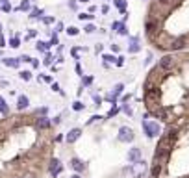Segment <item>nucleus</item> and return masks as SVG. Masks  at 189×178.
Returning <instances> with one entry per match:
<instances>
[{
    "mask_svg": "<svg viewBox=\"0 0 189 178\" xmlns=\"http://www.w3.org/2000/svg\"><path fill=\"white\" fill-rule=\"evenodd\" d=\"M113 28H115L121 35H126V34H128V28H126L123 22H113Z\"/></svg>",
    "mask_w": 189,
    "mask_h": 178,
    "instance_id": "ddd939ff",
    "label": "nucleus"
},
{
    "mask_svg": "<svg viewBox=\"0 0 189 178\" xmlns=\"http://www.w3.org/2000/svg\"><path fill=\"white\" fill-rule=\"evenodd\" d=\"M154 30H156V22H150V20H148L147 22V32L148 34H152Z\"/></svg>",
    "mask_w": 189,
    "mask_h": 178,
    "instance_id": "412c9836",
    "label": "nucleus"
},
{
    "mask_svg": "<svg viewBox=\"0 0 189 178\" xmlns=\"http://www.w3.org/2000/svg\"><path fill=\"white\" fill-rule=\"evenodd\" d=\"M0 113H8V106H6V100L0 97Z\"/></svg>",
    "mask_w": 189,
    "mask_h": 178,
    "instance_id": "aec40b11",
    "label": "nucleus"
},
{
    "mask_svg": "<svg viewBox=\"0 0 189 178\" xmlns=\"http://www.w3.org/2000/svg\"><path fill=\"white\" fill-rule=\"evenodd\" d=\"M128 161H130L132 165L137 163V161H141V148H137V147L130 148V150H128Z\"/></svg>",
    "mask_w": 189,
    "mask_h": 178,
    "instance_id": "20e7f679",
    "label": "nucleus"
},
{
    "mask_svg": "<svg viewBox=\"0 0 189 178\" xmlns=\"http://www.w3.org/2000/svg\"><path fill=\"white\" fill-rule=\"evenodd\" d=\"M123 89H124V85H123V84H117V85L113 87V91H111V93H109V95H108L106 99L111 100V102H115V100H117V97H119V95L123 93Z\"/></svg>",
    "mask_w": 189,
    "mask_h": 178,
    "instance_id": "39448f33",
    "label": "nucleus"
},
{
    "mask_svg": "<svg viewBox=\"0 0 189 178\" xmlns=\"http://www.w3.org/2000/svg\"><path fill=\"white\" fill-rule=\"evenodd\" d=\"M145 173H147V163H145L143 159L132 165V175H134L135 178H143L145 176Z\"/></svg>",
    "mask_w": 189,
    "mask_h": 178,
    "instance_id": "7ed1b4c3",
    "label": "nucleus"
},
{
    "mask_svg": "<svg viewBox=\"0 0 189 178\" xmlns=\"http://www.w3.org/2000/svg\"><path fill=\"white\" fill-rule=\"evenodd\" d=\"M123 110H124L126 113H128V115H132V110H130V108H128V106H124V108H123Z\"/></svg>",
    "mask_w": 189,
    "mask_h": 178,
    "instance_id": "e433bc0d",
    "label": "nucleus"
},
{
    "mask_svg": "<svg viewBox=\"0 0 189 178\" xmlns=\"http://www.w3.org/2000/svg\"><path fill=\"white\" fill-rule=\"evenodd\" d=\"M46 48H48V45H46V43H43V41H39V43H37V50H41V52H45Z\"/></svg>",
    "mask_w": 189,
    "mask_h": 178,
    "instance_id": "b1692460",
    "label": "nucleus"
},
{
    "mask_svg": "<svg viewBox=\"0 0 189 178\" xmlns=\"http://www.w3.org/2000/svg\"><path fill=\"white\" fill-rule=\"evenodd\" d=\"M160 173H161V167H160V163H154V167H152V178H158L160 176Z\"/></svg>",
    "mask_w": 189,
    "mask_h": 178,
    "instance_id": "dca6fc26",
    "label": "nucleus"
},
{
    "mask_svg": "<svg viewBox=\"0 0 189 178\" xmlns=\"http://www.w3.org/2000/svg\"><path fill=\"white\" fill-rule=\"evenodd\" d=\"M37 126H39V128H48V126H50V121L46 117H41L37 121Z\"/></svg>",
    "mask_w": 189,
    "mask_h": 178,
    "instance_id": "2eb2a0df",
    "label": "nucleus"
},
{
    "mask_svg": "<svg viewBox=\"0 0 189 178\" xmlns=\"http://www.w3.org/2000/svg\"><path fill=\"white\" fill-rule=\"evenodd\" d=\"M71 178H82V176H80V175L76 173V175H72V176H71Z\"/></svg>",
    "mask_w": 189,
    "mask_h": 178,
    "instance_id": "4c0bfd02",
    "label": "nucleus"
},
{
    "mask_svg": "<svg viewBox=\"0 0 189 178\" xmlns=\"http://www.w3.org/2000/svg\"><path fill=\"white\" fill-rule=\"evenodd\" d=\"M115 63H117L119 67H123V65H124V58H123V56H121V58H117V61H115Z\"/></svg>",
    "mask_w": 189,
    "mask_h": 178,
    "instance_id": "c85d7f7f",
    "label": "nucleus"
},
{
    "mask_svg": "<svg viewBox=\"0 0 189 178\" xmlns=\"http://www.w3.org/2000/svg\"><path fill=\"white\" fill-rule=\"evenodd\" d=\"M80 136H82V130H80V128H72V130L67 134V138L65 139H67V143H74V141L80 139Z\"/></svg>",
    "mask_w": 189,
    "mask_h": 178,
    "instance_id": "423d86ee",
    "label": "nucleus"
},
{
    "mask_svg": "<svg viewBox=\"0 0 189 178\" xmlns=\"http://www.w3.org/2000/svg\"><path fill=\"white\" fill-rule=\"evenodd\" d=\"M100 119H102L100 115H95V117H91V119H89V124H91V122H95V121H100Z\"/></svg>",
    "mask_w": 189,
    "mask_h": 178,
    "instance_id": "2f4dec72",
    "label": "nucleus"
},
{
    "mask_svg": "<svg viewBox=\"0 0 189 178\" xmlns=\"http://www.w3.org/2000/svg\"><path fill=\"white\" fill-rule=\"evenodd\" d=\"M115 6H117L121 11H124L126 9V0H115Z\"/></svg>",
    "mask_w": 189,
    "mask_h": 178,
    "instance_id": "6ab92c4d",
    "label": "nucleus"
},
{
    "mask_svg": "<svg viewBox=\"0 0 189 178\" xmlns=\"http://www.w3.org/2000/svg\"><path fill=\"white\" fill-rule=\"evenodd\" d=\"M9 45H11L13 48H17V46H19V39H17V37H13V39L9 41Z\"/></svg>",
    "mask_w": 189,
    "mask_h": 178,
    "instance_id": "cd10ccee",
    "label": "nucleus"
},
{
    "mask_svg": "<svg viewBox=\"0 0 189 178\" xmlns=\"http://www.w3.org/2000/svg\"><path fill=\"white\" fill-rule=\"evenodd\" d=\"M60 173H61V163H60V159L54 158L50 161V175H52V176H58Z\"/></svg>",
    "mask_w": 189,
    "mask_h": 178,
    "instance_id": "0eeeda50",
    "label": "nucleus"
},
{
    "mask_svg": "<svg viewBox=\"0 0 189 178\" xmlns=\"http://www.w3.org/2000/svg\"><path fill=\"white\" fill-rule=\"evenodd\" d=\"M128 50H130L132 54H135V52H139V50H141V45H139V41L135 39V37H132V39H130V46H128Z\"/></svg>",
    "mask_w": 189,
    "mask_h": 178,
    "instance_id": "9d476101",
    "label": "nucleus"
},
{
    "mask_svg": "<svg viewBox=\"0 0 189 178\" xmlns=\"http://www.w3.org/2000/svg\"><path fill=\"white\" fill-rule=\"evenodd\" d=\"M19 9H21V11H28V9H30V2H28V0H22L21 6H19Z\"/></svg>",
    "mask_w": 189,
    "mask_h": 178,
    "instance_id": "a211bd4d",
    "label": "nucleus"
},
{
    "mask_svg": "<svg viewBox=\"0 0 189 178\" xmlns=\"http://www.w3.org/2000/svg\"><path fill=\"white\" fill-rule=\"evenodd\" d=\"M72 108H74V111H82V110H84V104H82V102H74Z\"/></svg>",
    "mask_w": 189,
    "mask_h": 178,
    "instance_id": "5701e85b",
    "label": "nucleus"
},
{
    "mask_svg": "<svg viewBox=\"0 0 189 178\" xmlns=\"http://www.w3.org/2000/svg\"><path fill=\"white\" fill-rule=\"evenodd\" d=\"M143 128H145V134L148 138H156L160 134V124L154 121H143Z\"/></svg>",
    "mask_w": 189,
    "mask_h": 178,
    "instance_id": "f257e3e1",
    "label": "nucleus"
},
{
    "mask_svg": "<svg viewBox=\"0 0 189 178\" xmlns=\"http://www.w3.org/2000/svg\"><path fill=\"white\" fill-rule=\"evenodd\" d=\"M160 2H161V4H169V0H160Z\"/></svg>",
    "mask_w": 189,
    "mask_h": 178,
    "instance_id": "58836bf2",
    "label": "nucleus"
},
{
    "mask_svg": "<svg viewBox=\"0 0 189 178\" xmlns=\"http://www.w3.org/2000/svg\"><path fill=\"white\" fill-rule=\"evenodd\" d=\"M28 104H30L28 97L21 95V97H19V102H17V108H19V110H24V108H28Z\"/></svg>",
    "mask_w": 189,
    "mask_h": 178,
    "instance_id": "4468645a",
    "label": "nucleus"
},
{
    "mask_svg": "<svg viewBox=\"0 0 189 178\" xmlns=\"http://www.w3.org/2000/svg\"><path fill=\"white\" fill-rule=\"evenodd\" d=\"M80 52H82V48H72V56H74V58H76Z\"/></svg>",
    "mask_w": 189,
    "mask_h": 178,
    "instance_id": "c756f323",
    "label": "nucleus"
},
{
    "mask_svg": "<svg viewBox=\"0 0 189 178\" xmlns=\"http://www.w3.org/2000/svg\"><path fill=\"white\" fill-rule=\"evenodd\" d=\"M184 46H186V39H184V37L174 39L172 43H171V48H172V50H178V48H184Z\"/></svg>",
    "mask_w": 189,
    "mask_h": 178,
    "instance_id": "f8f14e48",
    "label": "nucleus"
},
{
    "mask_svg": "<svg viewBox=\"0 0 189 178\" xmlns=\"http://www.w3.org/2000/svg\"><path fill=\"white\" fill-rule=\"evenodd\" d=\"M71 167H72L76 173H82V171L85 169L84 161H82V159H78V158H72V159H71Z\"/></svg>",
    "mask_w": 189,
    "mask_h": 178,
    "instance_id": "6e6552de",
    "label": "nucleus"
},
{
    "mask_svg": "<svg viewBox=\"0 0 189 178\" xmlns=\"http://www.w3.org/2000/svg\"><path fill=\"white\" fill-rule=\"evenodd\" d=\"M67 34L69 35H78V28L76 26H71V28H67Z\"/></svg>",
    "mask_w": 189,
    "mask_h": 178,
    "instance_id": "4be33fe9",
    "label": "nucleus"
},
{
    "mask_svg": "<svg viewBox=\"0 0 189 178\" xmlns=\"http://www.w3.org/2000/svg\"><path fill=\"white\" fill-rule=\"evenodd\" d=\"M117 111H119V108H111V111H109V115H108V117H113Z\"/></svg>",
    "mask_w": 189,
    "mask_h": 178,
    "instance_id": "7c9ffc66",
    "label": "nucleus"
},
{
    "mask_svg": "<svg viewBox=\"0 0 189 178\" xmlns=\"http://www.w3.org/2000/svg\"><path fill=\"white\" fill-rule=\"evenodd\" d=\"M172 61H174L172 56H163V58L160 59V67L161 69H171L172 67Z\"/></svg>",
    "mask_w": 189,
    "mask_h": 178,
    "instance_id": "1a4fd4ad",
    "label": "nucleus"
},
{
    "mask_svg": "<svg viewBox=\"0 0 189 178\" xmlns=\"http://www.w3.org/2000/svg\"><path fill=\"white\" fill-rule=\"evenodd\" d=\"M84 30H85V32H87V34H93V32H95V30H97V28H95V26H93V24H87V26H85Z\"/></svg>",
    "mask_w": 189,
    "mask_h": 178,
    "instance_id": "a878e982",
    "label": "nucleus"
},
{
    "mask_svg": "<svg viewBox=\"0 0 189 178\" xmlns=\"http://www.w3.org/2000/svg\"><path fill=\"white\" fill-rule=\"evenodd\" d=\"M19 59H21V61H34L30 56H22V58H19Z\"/></svg>",
    "mask_w": 189,
    "mask_h": 178,
    "instance_id": "473e14b6",
    "label": "nucleus"
},
{
    "mask_svg": "<svg viewBox=\"0 0 189 178\" xmlns=\"http://www.w3.org/2000/svg\"><path fill=\"white\" fill-rule=\"evenodd\" d=\"M19 76H21V80L28 82V80L32 78V73H30V71H22V73H19Z\"/></svg>",
    "mask_w": 189,
    "mask_h": 178,
    "instance_id": "f3484780",
    "label": "nucleus"
},
{
    "mask_svg": "<svg viewBox=\"0 0 189 178\" xmlns=\"http://www.w3.org/2000/svg\"><path fill=\"white\" fill-rule=\"evenodd\" d=\"M43 11L41 9H32V17H41Z\"/></svg>",
    "mask_w": 189,
    "mask_h": 178,
    "instance_id": "bb28decb",
    "label": "nucleus"
},
{
    "mask_svg": "<svg viewBox=\"0 0 189 178\" xmlns=\"http://www.w3.org/2000/svg\"><path fill=\"white\" fill-rule=\"evenodd\" d=\"M78 19H80V20H87V19H93V15H89V13H80Z\"/></svg>",
    "mask_w": 189,
    "mask_h": 178,
    "instance_id": "393cba45",
    "label": "nucleus"
},
{
    "mask_svg": "<svg viewBox=\"0 0 189 178\" xmlns=\"http://www.w3.org/2000/svg\"><path fill=\"white\" fill-rule=\"evenodd\" d=\"M4 65H6V67H13V69H17V67L21 65V59H17V58H6V59H4Z\"/></svg>",
    "mask_w": 189,
    "mask_h": 178,
    "instance_id": "9b49d317",
    "label": "nucleus"
},
{
    "mask_svg": "<svg viewBox=\"0 0 189 178\" xmlns=\"http://www.w3.org/2000/svg\"><path fill=\"white\" fill-rule=\"evenodd\" d=\"M2 9H4V11H11V6H8V4H4V6H2Z\"/></svg>",
    "mask_w": 189,
    "mask_h": 178,
    "instance_id": "72a5a7b5",
    "label": "nucleus"
},
{
    "mask_svg": "<svg viewBox=\"0 0 189 178\" xmlns=\"http://www.w3.org/2000/svg\"><path fill=\"white\" fill-rule=\"evenodd\" d=\"M82 2H89V0H82Z\"/></svg>",
    "mask_w": 189,
    "mask_h": 178,
    "instance_id": "ea45409f",
    "label": "nucleus"
},
{
    "mask_svg": "<svg viewBox=\"0 0 189 178\" xmlns=\"http://www.w3.org/2000/svg\"><path fill=\"white\" fill-rule=\"evenodd\" d=\"M45 63H46V65H50V63H52V58H50V56H46V59H45Z\"/></svg>",
    "mask_w": 189,
    "mask_h": 178,
    "instance_id": "c9c22d12",
    "label": "nucleus"
},
{
    "mask_svg": "<svg viewBox=\"0 0 189 178\" xmlns=\"http://www.w3.org/2000/svg\"><path fill=\"white\" fill-rule=\"evenodd\" d=\"M91 82H93V78H91V76H87V78L84 80V84H85V85H89V84H91Z\"/></svg>",
    "mask_w": 189,
    "mask_h": 178,
    "instance_id": "f704fd0d",
    "label": "nucleus"
},
{
    "mask_svg": "<svg viewBox=\"0 0 189 178\" xmlns=\"http://www.w3.org/2000/svg\"><path fill=\"white\" fill-rule=\"evenodd\" d=\"M134 138H135V134L130 126H121V130H119V141L121 143H132Z\"/></svg>",
    "mask_w": 189,
    "mask_h": 178,
    "instance_id": "f03ea898",
    "label": "nucleus"
}]
</instances>
